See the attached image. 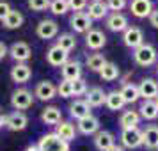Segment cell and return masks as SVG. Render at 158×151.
Wrapping results in <instances>:
<instances>
[{"label": "cell", "instance_id": "obj_3", "mask_svg": "<svg viewBox=\"0 0 158 151\" xmlns=\"http://www.w3.org/2000/svg\"><path fill=\"white\" fill-rule=\"evenodd\" d=\"M34 103V94L30 93L29 89H16L15 93L11 94V105L15 110H27V108L32 107Z\"/></svg>", "mask_w": 158, "mask_h": 151}, {"label": "cell", "instance_id": "obj_28", "mask_svg": "<svg viewBox=\"0 0 158 151\" xmlns=\"http://www.w3.org/2000/svg\"><path fill=\"white\" fill-rule=\"evenodd\" d=\"M23 15L20 13V11H16V9H11V13H9L6 18H4V27L6 29H9V30H15V29H20L23 25Z\"/></svg>", "mask_w": 158, "mask_h": 151}, {"label": "cell", "instance_id": "obj_31", "mask_svg": "<svg viewBox=\"0 0 158 151\" xmlns=\"http://www.w3.org/2000/svg\"><path fill=\"white\" fill-rule=\"evenodd\" d=\"M105 105H107L110 110H121L126 103H124V100H123V96H121L119 91H110V93H107Z\"/></svg>", "mask_w": 158, "mask_h": 151}, {"label": "cell", "instance_id": "obj_13", "mask_svg": "<svg viewBox=\"0 0 158 151\" xmlns=\"http://www.w3.org/2000/svg\"><path fill=\"white\" fill-rule=\"evenodd\" d=\"M60 73H62V80L75 82L82 78V64L78 61H68L66 64L60 66Z\"/></svg>", "mask_w": 158, "mask_h": 151}, {"label": "cell", "instance_id": "obj_40", "mask_svg": "<svg viewBox=\"0 0 158 151\" xmlns=\"http://www.w3.org/2000/svg\"><path fill=\"white\" fill-rule=\"evenodd\" d=\"M11 13V6H9L7 2H4V0H0V22H4V18Z\"/></svg>", "mask_w": 158, "mask_h": 151}, {"label": "cell", "instance_id": "obj_27", "mask_svg": "<svg viewBox=\"0 0 158 151\" xmlns=\"http://www.w3.org/2000/svg\"><path fill=\"white\" fill-rule=\"evenodd\" d=\"M139 115L144 117V119H148V121H153V119H156L158 117V107L155 100H144L140 103V108H139Z\"/></svg>", "mask_w": 158, "mask_h": 151}, {"label": "cell", "instance_id": "obj_41", "mask_svg": "<svg viewBox=\"0 0 158 151\" xmlns=\"http://www.w3.org/2000/svg\"><path fill=\"white\" fill-rule=\"evenodd\" d=\"M149 23L155 27V29H158V9H153L149 15Z\"/></svg>", "mask_w": 158, "mask_h": 151}, {"label": "cell", "instance_id": "obj_20", "mask_svg": "<svg viewBox=\"0 0 158 151\" xmlns=\"http://www.w3.org/2000/svg\"><path fill=\"white\" fill-rule=\"evenodd\" d=\"M142 144L148 149H158V124H148L142 130Z\"/></svg>", "mask_w": 158, "mask_h": 151}, {"label": "cell", "instance_id": "obj_44", "mask_svg": "<svg viewBox=\"0 0 158 151\" xmlns=\"http://www.w3.org/2000/svg\"><path fill=\"white\" fill-rule=\"evenodd\" d=\"M108 151H126V149H124L123 146H119V144H114V146H112Z\"/></svg>", "mask_w": 158, "mask_h": 151}, {"label": "cell", "instance_id": "obj_11", "mask_svg": "<svg viewBox=\"0 0 158 151\" xmlns=\"http://www.w3.org/2000/svg\"><path fill=\"white\" fill-rule=\"evenodd\" d=\"M77 130H78L80 133H84V135H94L96 132H100V119H98L96 115L89 114V115H85V117L78 119Z\"/></svg>", "mask_w": 158, "mask_h": 151}, {"label": "cell", "instance_id": "obj_12", "mask_svg": "<svg viewBox=\"0 0 158 151\" xmlns=\"http://www.w3.org/2000/svg\"><path fill=\"white\" fill-rule=\"evenodd\" d=\"M87 11L85 15L91 18V20H103L108 16V7L105 4V0H93L87 4Z\"/></svg>", "mask_w": 158, "mask_h": 151}, {"label": "cell", "instance_id": "obj_33", "mask_svg": "<svg viewBox=\"0 0 158 151\" xmlns=\"http://www.w3.org/2000/svg\"><path fill=\"white\" fill-rule=\"evenodd\" d=\"M105 64H107V59H105L103 53H91V55L87 57V61H85L87 68H89L91 71H96V73H100V69Z\"/></svg>", "mask_w": 158, "mask_h": 151}, {"label": "cell", "instance_id": "obj_30", "mask_svg": "<svg viewBox=\"0 0 158 151\" xmlns=\"http://www.w3.org/2000/svg\"><path fill=\"white\" fill-rule=\"evenodd\" d=\"M119 93H121L124 103H135V101L140 98V94H139V87H137L135 84H124V86L121 87Z\"/></svg>", "mask_w": 158, "mask_h": 151}, {"label": "cell", "instance_id": "obj_8", "mask_svg": "<svg viewBox=\"0 0 158 151\" xmlns=\"http://www.w3.org/2000/svg\"><path fill=\"white\" fill-rule=\"evenodd\" d=\"M36 34L39 39H53L59 34V23L53 20H41L36 27Z\"/></svg>", "mask_w": 158, "mask_h": 151}, {"label": "cell", "instance_id": "obj_32", "mask_svg": "<svg viewBox=\"0 0 158 151\" xmlns=\"http://www.w3.org/2000/svg\"><path fill=\"white\" fill-rule=\"evenodd\" d=\"M55 46H59L60 50H64L66 53H69L71 50H75V46H77V39H75V36H73V34L66 32V34H60V36L57 37V43H55Z\"/></svg>", "mask_w": 158, "mask_h": 151}, {"label": "cell", "instance_id": "obj_36", "mask_svg": "<svg viewBox=\"0 0 158 151\" xmlns=\"http://www.w3.org/2000/svg\"><path fill=\"white\" fill-rule=\"evenodd\" d=\"M57 94L60 96V98H71V96H73V86H71V82L62 80V82L57 86Z\"/></svg>", "mask_w": 158, "mask_h": 151}, {"label": "cell", "instance_id": "obj_10", "mask_svg": "<svg viewBox=\"0 0 158 151\" xmlns=\"http://www.w3.org/2000/svg\"><path fill=\"white\" fill-rule=\"evenodd\" d=\"M123 43L128 48H139L140 44H144V32L139 27H128L123 32Z\"/></svg>", "mask_w": 158, "mask_h": 151}, {"label": "cell", "instance_id": "obj_17", "mask_svg": "<svg viewBox=\"0 0 158 151\" xmlns=\"http://www.w3.org/2000/svg\"><path fill=\"white\" fill-rule=\"evenodd\" d=\"M139 94L144 100H155L158 96V82L153 78H144L140 84H139Z\"/></svg>", "mask_w": 158, "mask_h": 151}, {"label": "cell", "instance_id": "obj_22", "mask_svg": "<svg viewBox=\"0 0 158 151\" xmlns=\"http://www.w3.org/2000/svg\"><path fill=\"white\" fill-rule=\"evenodd\" d=\"M105 98H107V93L101 87H91V89H87V93H85V103L91 108L105 105Z\"/></svg>", "mask_w": 158, "mask_h": 151}, {"label": "cell", "instance_id": "obj_26", "mask_svg": "<svg viewBox=\"0 0 158 151\" xmlns=\"http://www.w3.org/2000/svg\"><path fill=\"white\" fill-rule=\"evenodd\" d=\"M41 121L44 123V124H59V123L62 121V112H60V108L57 107H44L43 110H41Z\"/></svg>", "mask_w": 158, "mask_h": 151}, {"label": "cell", "instance_id": "obj_34", "mask_svg": "<svg viewBox=\"0 0 158 151\" xmlns=\"http://www.w3.org/2000/svg\"><path fill=\"white\" fill-rule=\"evenodd\" d=\"M55 16H62L69 11L68 0H50V7H48Z\"/></svg>", "mask_w": 158, "mask_h": 151}, {"label": "cell", "instance_id": "obj_23", "mask_svg": "<svg viewBox=\"0 0 158 151\" xmlns=\"http://www.w3.org/2000/svg\"><path fill=\"white\" fill-rule=\"evenodd\" d=\"M32 77V69L29 64H16L11 68V80L16 84H27Z\"/></svg>", "mask_w": 158, "mask_h": 151}, {"label": "cell", "instance_id": "obj_15", "mask_svg": "<svg viewBox=\"0 0 158 151\" xmlns=\"http://www.w3.org/2000/svg\"><path fill=\"white\" fill-rule=\"evenodd\" d=\"M85 44L87 48H91V50H101L105 44H107V36L98 29H91L89 32L85 34Z\"/></svg>", "mask_w": 158, "mask_h": 151}, {"label": "cell", "instance_id": "obj_6", "mask_svg": "<svg viewBox=\"0 0 158 151\" xmlns=\"http://www.w3.org/2000/svg\"><path fill=\"white\" fill-rule=\"evenodd\" d=\"M27 124H29V117L25 112L15 110V112L6 115V128L11 130V132H22V130L27 128Z\"/></svg>", "mask_w": 158, "mask_h": 151}, {"label": "cell", "instance_id": "obj_25", "mask_svg": "<svg viewBox=\"0 0 158 151\" xmlns=\"http://www.w3.org/2000/svg\"><path fill=\"white\" fill-rule=\"evenodd\" d=\"M140 123V115L135 110H124L119 117V124L123 130H131V128H139Z\"/></svg>", "mask_w": 158, "mask_h": 151}, {"label": "cell", "instance_id": "obj_35", "mask_svg": "<svg viewBox=\"0 0 158 151\" xmlns=\"http://www.w3.org/2000/svg\"><path fill=\"white\" fill-rule=\"evenodd\" d=\"M27 6L30 11L41 13V11H46L50 7V0H27Z\"/></svg>", "mask_w": 158, "mask_h": 151}, {"label": "cell", "instance_id": "obj_2", "mask_svg": "<svg viewBox=\"0 0 158 151\" xmlns=\"http://www.w3.org/2000/svg\"><path fill=\"white\" fill-rule=\"evenodd\" d=\"M156 57H158L156 48L149 43H144V44H140L139 48L133 50V61H135L139 66H144V68L155 64V62H156Z\"/></svg>", "mask_w": 158, "mask_h": 151}, {"label": "cell", "instance_id": "obj_4", "mask_svg": "<svg viewBox=\"0 0 158 151\" xmlns=\"http://www.w3.org/2000/svg\"><path fill=\"white\" fill-rule=\"evenodd\" d=\"M9 55L15 59L18 64H27V61L32 57V48L25 41H16L9 48Z\"/></svg>", "mask_w": 158, "mask_h": 151}, {"label": "cell", "instance_id": "obj_19", "mask_svg": "<svg viewBox=\"0 0 158 151\" xmlns=\"http://www.w3.org/2000/svg\"><path fill=\"white\" fill-rule=\"evenodd\" d=\"M68 61H69L68 59V53L64 50H60L59 46H55V44L52 48H48V52H46V62L50 66H53V68H60Z\"/></svg>", "mask_w": 158, "mask_h": 151}, {"label": "cell", "instance_id": "obj_9", "mask_svg": "<svg viewBox=\"0 0 158 151\" xmlns=\"http://www.w3.org/2000/svg\"><path fill=\"white\" fill-rule=\"evenodd\" d=\"M34 96L41 101H50L57 96V86L50 82V80H43L36 86V91H34Z\"/></svg>", "mask_w": 158, "mask_h": 151}, {"label": "cell", "instance_id": "obj_38", "mask_svg": "<svg viewBox=\"0 0 158 151\" xmlns=\"http://www.w3.org/2000/svg\"><path fill=\"white\" fill-rule=\"evenodd\" d=\"M105 4H107L108 11H112V13H121L123 9L128 6L126 0H105Z\"/></svg>", "mask_w": 158, "mask_h": 151}, {"label": "cell", "instance_id": "obj_37", "mask_svg": "<svg viewBox=\"0 0 158 151\" xmlns=\"http://www.w3.org/2000/svg\"><path fill=\"white\" fill-rule=\"evenodd\" d=\"M71 86H73V96H85L87 82L84 78H78V80H75V82H71Z\"/></svg>", "mask_w": 158, "mask_h": 151}, {"label": "cell", "instance_id": "obj_45", "mask_svg": "<svg viewBox=\"0 0 158 151\" xmlns=\"http://www.w3.org/2000/svg\"><path fill=\"white\" fill-rule=\"evenodd\" d=\"M25 151H39V149H37V146H36V144H32V146H29V148H27Z\"/></svg>", "mask_w": 158, "mask_h": 151}, {"label": "cell", "instance_id": "obj_16", "mask_svg": "<svg viewBox=\"0 0 158 151\" xmlns=\"http://www.w3.org/2000/svg\"><path fill=\"white\" fill-rule=\"evenodd\" d=\"M128 18L123 13H110L107 16V29L112 32H124L128 29Z\"/></svg>", "mask_w": 158, "mask_h": 151}, {"label": "cell", "instance_id": "obj_47", "mask_svg": "<svg viewBox=\"0 0 158 151\" xmlns=\"http://www.w3.org/2000/svg\"><path fill=\"white\" fill-rule=\"evenodd\" d=\"M156 73H158V68H156Z\"/></svg>", "mask_w": 158, "mask_h": 151}, {"label": "cell", "instance_id": "obj_46", "mask_svg": "<svg viewBox=\"0 0 158 151\" xmlns=\"http://www.w3.org/2000/svg\"><path fill=\"white\" fill-rule=\"evenodd\" d=\"M155 103H156V107H158V96H156V98H155Z\"/></svg>", "mask_w": 158, "mask_h": 151}, {"label": "cell", "instance_id": "obj_29", "mask_svg": "<svg viewBox=\"0 0 158 151\" xmlns=\"http://www.w3.org/2000/svg\"><path fill=\"white\" fill-rule=\"evenodd\" d=\"M119 75H121V71H119L117 64H114V62H107L100 69V78L105 80V82H114V80L119 78Z\"/></svg>", "mask_w": 158, "mask_h": 151}, {"label": "cell", "instance_id": "obj_39", "mask_svg": "<svg viewBox=\"0 0 158 151\" xmlns=\"http://www.w3.org/2000/svg\"><path fill=\"white\" fill-rule=\"evenodd\" d=\"M87 4H89V0H68L69 11H75V13H82L87 7Z\"/></svg>", "mask_w": 158, "mask_h": 151}, {"label": "cell", "instance_id": "obj_5", "mask_svg": "<svg viewBox=\"0 0 158 151\" xmlns=\"http://www.w3.org/2000/svg\"><path fill=\"white\" fill-rule=\"evenodd\" d=\"M121 146L124 149H135L139 146H142V130H139V128L123 130L121 132Z\"/></svg>", "mask_w": 158, "mask_h": 151}, {"label": "cell", "instance_id": "obj_43", "mask_svg": "<svg viewBox=\"0 0 158 151\" xmlns=\"http://www.w3.org/2000/svg\"><path fill=\"white\" fill-rule=\"evenodd\" d=\"M6 126V114L0 110V128H4Z\"/></svg>", "mask_w": 158, "mask_h": 151}, {"label": "cell", "instance_id": "obj_7", "mask_svg": "<svg viewBox=\"0 0 158 151\" xmlns=\"http://www.w3.org/2000/svg\"><path fill=\"white\" fill-rule=\"evenodd\" d=\"M69 25L75 32L78 34H87L89 30L93 29V20L85 15V11L82 13H73V16L69 18Z\"/></svg>", "mask_w": 158, "mask_h": 151}, {"label": "cell", "instance_id": "obj_42", "mask_svg": "<svg viewBox=\"0 0 158 151\" xmlns=\"http://www.w3.org/2000/svg\"><path fill=\"white\" fill-rule=\"evenodd\" d=\"M7 53H9V48L6 46V43H2V41H0V61H2V59H6Z\"/></svg>", "mask_w": 158, "mask_h": 151}, {"label": "cell", "instance_id": "obj_21", "mask_svg": "<svg viewBox=\"0 0 158 151\" xmlns=\"http://www.w3.org/2000/svg\"><path fill=\"white\" fill-rule=\"evenodd\" d=\"M57 137H60L66 142H71L73 139L77 137V128L71 121H60L59 124H55V132H53Z\"/></svg>", "mask_w": 158, "mask_h": 151}, {"label": "cell", "instance_id": "obj_1", "mask_svg": "<svg viewBox=\"0 0 158 151\" xmlns=\"http://www.w3.org/2000/svg\"><path fill=\"white\" fill-rule=\"evenodd\" d=\"M36 146L39 151H69V142L62 141L53 132L52 133H44Z\"/></svg>", "mask_w": 158, "mask_h": 151}, {"label": "cell", "instance_id": "obj_18", "mask_svg": "<svg viewBox=\"0 0 158 151\" xmlns=\"http://www.w3.org/2000/svg\"><path fill=\"white\" fill-rule=\"evenodd\" d=\"M130 11L135 18H149L151 11H153V4H151V0H131Z\"/></svg>", "mask_w": 158, "mask_h": 151}, {"label": "cell", "instance_id": "obj_14", "mask_svg": "<svg viewBox=\"0 0 158 151\" xmlns=\"http://www.w3.org/2000/svg\"><path fill=\"white\" fill-rule=\"evenodd\" d=\"M93 141H94V146H96L98 151H108L115 144V137L108 130H100V132L94 133Z\"/></svg>", "mask_w": 158, "mask_h": 151}, {"label": "cell", "instance_id": "obj_24", "mask_svg": "<svg viewBox=\"0 0 158 151\" xmlns=\"http://www.w3.org/2000/svg\"><path fill=\"white\" fill-rule=\"evenodd\" d=\"M91 114V107L85 103V100H80L77 98L75 101L69 103V115H71L73 119H82V117H85V115Z\"/></svg>", "mask_w": 158, "mask_h": 151}]
</instances>
